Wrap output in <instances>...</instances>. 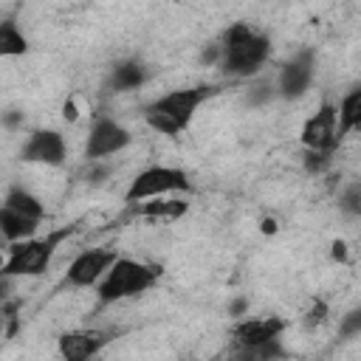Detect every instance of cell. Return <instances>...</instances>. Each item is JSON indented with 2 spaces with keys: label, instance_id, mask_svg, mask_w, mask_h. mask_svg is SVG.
Masks as SVG:
<instances>
[{
  "label": "cell",
  "instance_id": "cell-1",
  "mask_svg": "<svg viewBox=\"0 0 361 361\" xmlns=\"http://www.w3.org/2000/svg\"><path fill=\"white\" fill-rule=\"evenodd\" d=\"M214 93H217V87H212V85H195V87L172 90V93H166V96H161L144 107V121L161 135H178L189 127L197 107L206 99H212Z\"/></svg>",
  "mask_w": 361,
  "mask_h": 361
},
{
  "label": "cell",
  "instance_id": "cell-2",
  "mask_svg": "<svg viewBox=\"0 0 361 361\" xmlns=\"http://www.w3.org/2000/svg\"><path fill=\"white\" fill-rule=\"evenodd\" d=\"M271 54V39L245 23H234L223 34L220 68L226 76H251Z\"/></svg>",
  "mask_w": 361,
  "mask_h": 361
},
{
  "label": "cell",
  "instance_id": "cell-3",
  "mask_svg": "<svg viewBox=\"0 0 361 361\" xmlns=\"http://www.w3.org/2000/svg\"><path fill=\"white\" fill-rule=\"evenodd\" d=\"M158 274H161V268L118 257L116 265L107 271V276L99 282V302L110 305V302H121V299L138 296V293H144V290H149L155 285Z\"/></svg>",
  "mask_w": 361,
  "mask_h": 361
},
{
  "label": "cell",
  "instance_id": "cell-4",
  "mask_svg": "<svg viewBox=\"0 0 361 361\" xmlns=\"http://www.w3.org/2000/svg\"><path fill=\"white\" fill-rule=\"evenodd\" d=\"M71 234V226L62 228V231H54L48 234L45 240H23V243H14L8 245V257H6V265H3V276H37L48 268L56 245Z\"/></svg>",
  "mask_w": 361,
  "mask_h": 361
},
{
  "label": "cell",
  "instance_id": "cell-5",
  "mask_svg": "<svg viewBox=\"0 0 361 361\" xmlns=\"http://www.w3.org/2000/svg\"><path fill=\"white\" fill-rule=\"evenodd\" d=\"M169 192H192L189 175L183 169H175V166H149L130 180L124 200L133 206V203L152 200V197H161Z\"/></svg>",
  "mask_w": 361,
  "mask_h": 361
},
{
  "label": "cell",
  "instance_id": "cell-6",
  "mask_svg": "<svg viewBox=\"0 0 361 361\" xmlns=\"http://www.w3.org/2000/svg\"><path fill=\"white\" fill-rule=\"evenodd\" d=\"M302 144L313 152H333L341 133H338V107L330 102H322V107L302 124Z\"/></svg>",
  "mask_w": 361,
  "mask_h": 361
},
{
  "label": "cell",
  "instance_id": "cell-7",
  "mask_svg": "<svg viewBox=\"0 0 361 361\" xmlns=\"http://www.w3.org/2000/svg\"><path fill=\"white\" fill-rule=\"evenodd\" d=\"M116 259L118 257L110 248H87L68 265L65 282L71 288H90V285H96L107 276V271L116 265Z\"/></svg>",
  "mask_w": 361,
  "mask_h": 361
},
{
  "label": "cell",
  "instance_id": "cell-8",
  "mask_svg": "<svg viewBox=\"0 0 361 361\" xmlns=\"http://www.w3.org/2000/svg\"><path fill=\"white\" fill-rule=\"evenodd\" d=\"M313 71H316V54H313L310 48L293 54V56L282 65V71H279V79H276L279 96H282V99H299V96L310 87Z\"/></svg>",
  "mask_w": 361,
  "mask_h": 361
},
{
  "label": "cell",
  "instance_id": "cell-9",
  "mask_svg": "<svg viewBox=\"0 0 361 361\" xmlns=\"http://www.w3.org/2000/svg\"><path fill=\"white\" fill-rule=\"evenodd\" d=\"M130 138L133 135L118 121H113V118H96L93 127H90L87 144H85V158L87 161H99V158L116 155V152H121L130 144Z\"/></svg>",
  "mask_w": 361,
  "mask_h": 361
},
{
  "label": "cell",
  "instance_id": "cell-10",
  "mask_svg": "<svg viewBox=\"0 0 361 361\" xmlns=\"http://www.w3.org/2000/svg\"><path fill=\"white\" fill-rule=\"evenodd\" d=\"M68 147L65 138L56 130H37L28 135V141L20 149V158L25 164H45V166H59L65 164Z\"/></svg>",
  "mask_w": 361,
  "mask_h": 361
},
{
  "label": "cell",
  "instance_id": "cell-11",
  "mask_svg": "<svg viewBox=\"0 0 361 361\" xmlns=\"http://www.w3.org/2000/svg\"><path fill=\"white\" fill-rule=\"evenodd\" d=\"M107 341L104 330H68L59 336V355L62 361H93Z\"/></svg>",
  "mask_w": 361,
  "mask_h": 361
},
{
  "label": "cell",
  "instance_id": "cell-12",
  "mask_svg": "<svg viewBox=\"0 0 361 361\" xmlns=\"http://www.w3.org/2000/svg\"><path fill=\"white\" fill-rule=\"evenodd\" d=\"M285 330V322L279 316H265V319H245L234 327V344H265L279 338Z\"/></svg>",
  "mask_w": 361,
  "mask_h": 361
},
{
  "label": "cell",
  "instance_id": "cell-13",
  "mask_svg": "<svg viewBox=\"0 0 361 361\" xmlns=\"http://www.w3.org/2000/svg\"><path fill=\"white\" fill-rule=\"evenodd\" d=\"M144 82H147V68L138 59H124V62L113 65L107 73V90L110 93H127V90L141 87Z\"/></svg>",
  "mask_w": 361,
  "mask_h": 361
},
{
  "label": "cell",
  "instance_id": "cell-14",
  "mask_svg": "<svg viewBox=\"0 0 361 361\" xmlns=\"http://www.w3.org/2000/svg\"><path fill=\"white\" fill-rule=\"evenodd\" d=\"M186 212H189V203L180 197H152V200H141L138 206L133 203V214L147 220H178Z\"/></svg>",
  "mask_w": 361,
  "mask_h": 361
},
{
  "label": "cell",
  "instance_id": "cell-15",
  "mask_svg": "<svg viewBox=\"0 0 361 361\" xmlns=\"http://www.w3.org/2000/svg\"><path fill=\"white\" fill-rule=\"evenodd\" d=\"M37 226H39V220H31V217H25V214H20L14 209H6L3 206V212H0V228H3V237L11 245L14 243H23V240H31L34 231H37Z\"/></svg>",
  "mask_w": 361,
  "mask_h": 361
},
{
  "label": "cell",
  "instance_id": "cell-16",
  "mask_svg": "<svg viewBox=\"0 0 361 361\" xmlns=\"http://www.w3.org/2000/svg\"><path fill=\"white\" fill-rule=\"evenodd\" d=\"M282 358H285V350L279 338L265 344H234L231 350V361H282Z\"/></svg>",
  "mask_w": 361,
  "mask_h": 361
},
{
  "label": "cell",
  "instance_id": "cell-17",
  "mask_svg": "<svg viewBox=\"0 0 361 361\" xmlns=\"http://www.w3.org/2000/svg\"><path fill=\"white\" fill-rule=\"evenodd\" d=\"M6 209H14V212H20V214H25V217H31V220H42L45 217V206L39 203V197H34L28 189H23V186H11L8 192H6V203H3Z\"/></svg>",
  "mask_w": 361,
  "mask_h": 361
},
{
  "label": "cell",
  "instance_id": "cell-18",
  "mask_svg": "<svg viewBox=\"0 0 361 361\" xmlns=\"http://www.w3.org/2000/svg\"><path fill=\"white\" fill-rule=\"evenodd\" d=\"M353 130H361V85L353 87L338 104V133L347 135Z\"/></svg>",
  "mask_w": 361,
  "mask_h": 361
},
{
  "label": "cell",
  "instance_id": "cell-19",
  "mask_svg": "<svg viewBox=\"0 0 361 361\" xmlns=\"http://www.w3.org/2000/svg\"><path fill=\"white\" fill-rule=\"evenodd\" d=\"M25 51H28V39L23 37V31L11 20H3L0 23V54L3 56H23Z\"/></svg>",
  "mask_w": 361,
  "mask_h": 361
},
{
  "label": "cell",
  "instance_id": "cell-20",
  "mask_svg": "<svg viewBox=\"0 0 361 361\" xmlns=\"http://www.w3.org/2000/svg\"><path fill=\"white\" fill-rule=\"evenodd\" d=\"M338 206H341V212H347V214H353V217H361V183H350V186L341 192Z\"/></svg>",
  "mask_w": 361,
  "mask_h": 361
},
{
  "label": "cell",
  "instance_id": "cell-21",
  "mask_svg": "<svg viewBox=\"0 0 361 361\" xmlns=\"http://www.w3.org/2000/svg\"><path fill=\"white\" fill-rule=\"evenodd\" d=\"M330 164H333V152H313V149H305V169H307L310 175H322Z\"/></svg>",
  "mask_w": 361,
  "mask_h": 361
},
{
  "label": "cell",
  "instance_id": "cell-22",
  "mask_svg": "<svg viewBox=\"0 0 361 361\" xmlns=\"http://www.w3.org/2000/svg\"><path fill=\"white\" fill-rule=\"evenodd\" d=\"M338 336L341 338H353V336H361V307H353L350 313L341 316V324H338Z\"/></svg>",
  "mask_w": 361,
  "mask_h": 361
},
{
  "label": "cell",
  "instance_id": "cell-23",
  "mask_svg": "<svg viewBox=\"0 0 361 361\" xmlns=\"http://www.w3.org/2000/svg\"><path fill=\"white\" fill-rule=\"evenodd\" d=\"M324 319H327V302H322V299H316L313 305H310V310L305 313V327H319V324H324Z\"/></svg>",
  "mask_w": 361,
  "mask_h": 361
},
{
  "label": "cell",
  "instance_id": "cell-24",
  "mask_svg": "<svg viewBox=\"0 0 361 361\" xmlns=\"http://www.w3.org/2000/svg\"><path fill=\"white\" fill-rule=\"evenodd\" d=\"M333 259H338V262H347V245H344L341 240H336V243H333Z\"/></svg>",
  "mask_w": 361,
  "mask_h": 361
},
{
  "label": "cell",
  "instance_id": "cell-25",
  "mask_svg": "<svg viewBox=\"0 0 361 361\" xmlns=\"http://www.w3.org/2000/svg\"><path fill=\"white\" fill-rule=\"evenodd\" d=\"M245 307H248V302H245V299H237V302L231 305V313H234V316H240Z\"/></svg>",
  "mask_w": 361,
  "mask_h": 361
},
{
  "label": "cell",
  "instance_id": "cell-26",
  "mask_svg": "<svg viewBox=\"0 0 361 361\" xmlns=\"http://www.w3.org/2000/svg\"><path fill=\"white\" fill-rule=\"evenodd\" d=\"M62 110H65V118H71V121L76 118V107H73V102H65V107H62Z\"/></svg>",
  "mask_w": 361,
  "mask_h": 361
},
{
  "label": "cell",
  "instance_id": "cell-27",
  "mask_svg": "<svg viewBox=\"0 0 361 361\" xmlns=\"http://www.w3.org/2000/svg\"><path fill=\"white\" fill-rule=\"evenodd\" d=\"M262 231H265V234H274V231H276V223H274V220H262Z\"/></svg>",
  "mask_w": 361,
  "mask_h": 361
},
{
  "label": "cell",
  "instance_id": "cell-28",
  "mask_svg": "<svg viewBox=\"0 0 361 361\" xmlns=\"http://www.w3.org/2000/svg\"><path fill=\"white\" fill-rule=\"evenodd\" d=\"M17 121H20V116H14V113H8V116H6V124H8V127H14Z\"/></svg>",
  "mask_w": 361,
  "mask_h": 361
}]
</instances>
